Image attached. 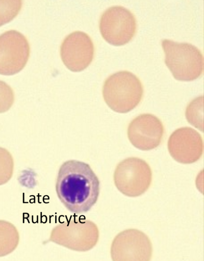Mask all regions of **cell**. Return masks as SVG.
I'll return each instance as SVG.
<instances>
[{
	"instance_id": "cell-1",
	"label": "cell",
	"mask_w": 204,
	"mask_h": 261,
	"mask_svg": "<svg viewBox=\"0 0 204 261\" xmlns=\"http://www.w3.org/2000/svg\"><path fill=\"white\" fill-rule=\"evenodd\" d=\"M57 196L70 212L87 213L96 203L99 181L89 164L71 160L60 166L56 183Z\"/></svg>"
},
{
	"instance_id": "cell-2",
	"label": "cell",
	"mask_w": 204,
	"mask_h": 261,
	"mask_svg": "<svg viewBox=\"0 0 204 261\" xmlns=\"http://www.w3.org/2000/svg\"><path fill=\"white\" fill-rule=\"evenodd\" d=\"M143 88L140 80L128 71L117 72L105 81L103 95L107 105L114 111L126 113L140 102Z\"/></svg>"
},
{
	"instance_id": "cell-3",
	"label": "cell",
	"mask_w": 204,
	"mask_h": 261,
	"mask_svg": "<svg viewBox=\"0 0 204 261\" xmlns=\"http://www.w3.org/2000/svg\"><path fill=\"white\" fill-rule=\"evenodd\" d=\"M165 63L177 80L192 81L202 73L203 59L199 49L188 43L162 41Z\"/></svg>"
},
{
	"instance_id": "cell-4",
	"label": "cell",
	"mask_w": 204,
	"mask_h": 261,
	"mask_svg": "<svg viewBox=\"0 0 204 261\" xmlns=\"http://www.w3.org/2000/svg\"><path fill=\"white\" fill-rule=\"evenodd\" d=\"M99 236L98 227L93 222L74 218L55 226L48 241L71 250L85 252L96 245Z\"/></svg>"
},
{
	"instance_id": "cell-5",
	"label": "cell",
	"mask_w": 204,
	"mask_h": 261,
	"mask_svg": "<svg viewBox=\"0 0 204 261\" xmlns=\"http://www.w3.org/2000/svg\"><path fill=\"white\" fill-rule=\"evenodd\" d=\"M152 172L148 164L138 158H129L120 162L114 173L117 189L129 197H137L149 187Z\"/></svg>"
},
{
	"instance_id": "cell-6",
	"label": "cell",
	"mask_w": 204,
	"mask_h": 261,
	"mask_svg": "<svg viewBox=\"0 0 204 261\" xmlns=\"http://www.w3.org/2000/svg\"><path fill=\"white\" fill-rule=\"evenodd\" d=\"M136 28V20L133 13L119 6L107 9L99 21L102 37L107 42L115 46L129 42L135 34Z\"/></svg>"
},
{
	"instance_id": "cell-7",
	"label": "cell",
	"mask_w": 204,
	"mask_h": 261,
	"mask_svg": "<svg viewBox=\"0 0 204 261\" xmlns=\"http://www.w3.org/2000/svg\"><path fill=\"white\" fill-rule=\"evenodd\" d=\"M152 244L148 236L136 229H125L117 234L111 247L113 261H150Z\"/></svg>"
},
{
	"instance_id": "cell-8",
	"label": "cell",
	"mask_w": 204,
	"mask_h": 261,
	"mask_svg": "<svg viewBox=\"0 0 204 261\" xmlns=\"http://www.w3.org/2000/svg\"><path fill=\"white\" fill-rule=\"evenodd\" d=\"M30 45L20 32L10 30L0 35V74L11 75L20 71L30 56Z\"/></svg>"
},
{
	"instance_id": "cell-9",
	"label": "cell",
	"mask_w": 204,
	"mask_h": 261,
	"mask_svg": "<svg viewBox=\"0 0 204 261\" xmlns=\"http://www.w3.org/2000/svg\"><path fill=\"white\" fill-rule=\"evenodd\" d=\"M94 52L91 39L87 34L81 31L68 35L60 48V55L64 64L73 72L86 69L93 60Z\"/></svg>"
},
{
	"instance_id": "cell-10",
	"label": "cell",
	"mask_w": 204,
	"mask_h": 261,
	"mask_svg": "<svg viewBox=\"0 0 204 261\" xmlns=\"http://www.w3.org/2000/svg\"><path fill=\"white\" fill-rule=\"evenodd\" d=\"M164 127L161 120L150 114H143L129 124L128 136L132 145L141 150H149L161 143Z\"/></svg>"
},
{
	"instance_id": "cell-11",
	"label": "cell",
	"mask_w": 204,
	"mask_h": 261,
	"mask_svg": "<svg viewBox=\"0 0 204 261\" xmlns=\"http://www.w3.org/2000/svg\"><path fill=\"white\" fill-rule=\"evenodd\" d=\"M168 149L171 156L177 162L191 164L197 161L202 154V139L193 128L181 127L170 135Z\"/></svg>"
},
{
	"instance_id": "cell-12",
	"label": "cell",
	"mask_w": 204,
	"mask_h": 261,
	"mask_svg": "<svg viewBox=\"0 0 204 261\" xmlns=\"http://www.w3.org/2000/svg\"><path fill=\"white\" fill-rule=\"evenodd\" d=\"M19 243V233L11 222L0 220V257L13 252Z\"/></svg>"
},
{
	"instance_id": "cell-13",
	"label": "cell",
	"mask_w": 204,
	"mask_h": 261,
	"mask_svg": "<svg viewBox=\"0 0 204 261\" xmlns=\"http://www.w3.org/2000/svg\"><path fill=\"white\" fill-rule=\"evenodd\" d=\"M21 1H0V27L9 22L18 14Z\"/></svg>"
},
{
	"instance_id": "cell-14",
	"label": "cell",
	"mask_w": 204,
	"mask_h": 261,
	"mask_svg": "<svg viewBox=\"0 0 204 261\" xmlns=\"http://www.w3.org/2000/svg\"><path fill=\"white\" fill-rule=\"evenodd\" d=\"M13 170L12 155L7 149L0 147V186L7 183L11 178Z\"/></svg>"
},
{
	"instance_id": "cell-15",
	"label": "cell",
	"mask_w": 204,
	"mask_h": 261,
	"mask_svg": "<svg viewBox=\"0 0 204 261\" xmlns=\"http://www.w3.org/2000/svg\"><path fill=\"white\" fill-rule=\"evenodd\" d=\"M202 96L194 99L188 106L186 116L188 121L196 126V120H199L202 114Z\"/></svg>"
},
{
	"instance_id": "cell-16",
	"label": "cell",
	"mask_w": 204,
	"mask_h": 261,
	"mask_svg": "<svg viewBox=\"0 0 204 261\" xmlns=\"http://www.w3.org/2000/svg\"><path fill=\"white\" fill-rule=\"evenodd\" d=\"M14 101V95L12 89L5 82L0 81V113L9 110Z\"/></svg>"
}]
</instances>
